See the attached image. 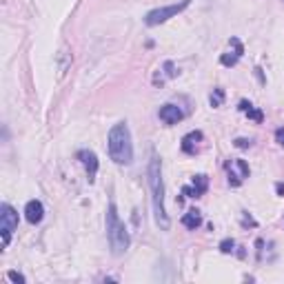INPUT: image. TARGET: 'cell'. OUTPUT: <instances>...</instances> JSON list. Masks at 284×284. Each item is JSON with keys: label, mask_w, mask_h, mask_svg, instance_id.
Wrapping results in <instances>:
<instances>
[{"label": "cell", "mask_w": 284, "mask_h": 284, "mask_svg": "<svg viewBox=\"0 0 284 284\" xmlns=\"http://www.w3.org/2000/svg\"><path fill=\"white\" fill-rule=\"evenodd\" d=\"M231 47H233V51H226V54H222V58H220V63L224 65V67H235L238 60L242 58V54H244V47L238 38H231Z\"/></svg>", "instance_id": "52a82bcc"}, {"label": "cell", "mask_w": 284, "mask_h": 284, "mask_svg": "<svg viewBox=\"0 0 284 284\" xmlns=\"http://www.w3.org/2000/svg\"><path fill=\"white\" fill-rule=\"evenodd\" d=\"M207 189H209V180L207 176H193V184L191 187H184L182 189V196H189V198H200L207 193Z\"/></svg>", "instance_id": "ba28073f"}, {"label": "cell", "mask_w": 284, "mask_h": 284, "mask_svg": "<svg viewBox=\"0 0 284 284\" xmlns=\"http://www.w3.org/2000/svg\"><path fill=\"white\" fill-rule=\"evenodd\" d=\"M109 155L116 164H131L134 162V142H131V131L127 127V122H118L111 127L107 138Z\"/></svg>", "instance_id": "7a4b0ae2"}, {"label": "cell", "mask_w": 284, "mask_h": 284, "mask_svg": "<svg viewBox=\"0 0 284 284\" xmlns=\"http://www.w3.org/2000/svg\"><path fill=\"white\" fill-rule=\"evenodd\" d=\"M107 238H109V244H111L113 255H122L131 244L129 233H127V226L122 224V220H120V215H118V209H116L113 202L107 209Z\"/></svg>", "instance_id": "3957f363"}, {"label": "cell", "mask_w": 284, "mask_h": 284, "mask_svg": "<svg viewBox=\"0 0 284 284\" xmlns=\"http://www.w3.org/2000/svg\"><path fill=\"white\" fill-rule=\"evenodd\" d=\"M162 69H164V73H167L169 78H173V75L178 73V71H176V67H173V63H171V60H167V63L162 65Z\"/></svg>", "instance_id": "2e32d148"}, {"label": "cell", "mask_w": 284, "mask_h": 284, "mask_svg": "<svg viewBox=\"0 0 284 284\" xmlns=\"http://www.w3.org/2000/svg\"><path fill=\"white\" fill-rule=\"evenodd\" d=\"M18 229V213L11 205L4 202L0 207V233H2V247H9V240H11V233Z\"/></svg>", "instance_id": "5b68a950"}, {"label": "cell", "mask_w": 284, "mask_h": 284, "mask_svg": "<svg viewBox=\"0 0 284 284\" xmlns=\"http://www.w3.org/2000/svg\"><path fill=\"white\" fill-rule=\"evenodd\" d=\"M202 140V131H191L182 138V151L189 155H193L198 151V142Z\"/></svg>", "instance_id": "8fae6325"}, {"label": "cell", "mask_w": 284, "mask_h": 284, "mask_svg": "<svg viewBox=\"0 0 284 284\" xmlns=\"http://www.w3.org/2000/svg\"><path fill=\"white\" fill-rule=\"evenodd\" d=\"M7 278H9L11 282H25V276H22V273H18V271H9Z\"/></svg>", "instance_id": "e0dca14e"}, {"label": "cell", "mask_w": 284, "mask_h": 284, "mask_svg": "<svg viewBox=\"0 0 284 284\" xmlns=\"http://www.w3.org/2000/svg\"><path fill=\"white\" fill-rule=\"evenodd\" d=\"M209 100H211V107H220L222 102H224V89H222V87H215Z\"/></svg>", "instance_id": "5bb4252c"}, {"label": "cell", "mask_w": 284, "mask_h": 284, "mask_svg": "<svg viewBox=\"0 0 284 284\" xmlns=\"http://www.w3.org/2000/svg\"><path fill=\"white\" fill-rule=\"evenodd\" d=\"M146 178H149V189H151V200H153V213H155V224L162 231H169L171 220L164 209V182H162V162H160L158 153H151L149 169H146Z\"/></svg>", "instance_id": "6da1fadb"}, {"label": "cell", "mask_w": 284, "mask_h": 284, "mask_svg": "<svg viewBox=\"0 0 284 284\" xmlns=\"http://www.w3.org/2000/svg\"><path fill=\"white\" fill-rule=\"evenodd\" d=\"M158 116H160V120H162L164 125H178V122L184 118V113L178 105H164V107H160Z\"/></svg>", "instance_id": "9c48e42d"}, {"label": "cell", "mask_w": 284, "mask_h": 284, "mask_svg": "<svg viewBox=\"0 0 284 284\" xmlns=\"http://www.w3.org/2000/svg\"><path fill=\"white\" fill-rule=\"evenodd\" d=\"M251 144H253V142L247 140V138H238V140H235V146H238V149H249Z\"/></svg>", "instance_id": "ac0fdd59"}, {"label": "cell", "mask_w": 284, "mask_h": 284, "mask_svg": "<svg viewBox=\"0 0 284 284\" xmlns=\"http://www.w3.org/2000/svg\"><path fill=\"white\" fill-rule=\"evenodd\" d=\"M276 191L280 193V196H284V184H282V182H278V184H276Z\"/></svg>", "instance_id": "ffe728a7"}, {"label": "cell", "mask_w": 284, "mask_h": 284, "mask_svg": "<svg viewBox=\"0 0 284 284\" xmlns=\"http://www.w3.org/2000/svg\"><path fill=\"white\" fill-rule=\"evenodd\" d=\"M191 4V0H180L176 4H169V7H158V9H151L149 13L144 16V25L146 27H155V25H162V22H167L169 18L178 16V13H182L184 9Z\"/></svg>", "instance_id": "277c9868"}, {"label": "cell", "mask_w": 284, "mask_h": 284, "mask_svg": "<svg viewBox=\"0 0 284 284\" xmlns=\"http://www.w3.org/2000/svg\"><path fill=\"white\" fill-rule=\"evenodd\" d=\"M78 158H80V162L84 164V169H87V180H89V182H93V180H96V173H98V158H96V153H93V151L82 149V151H78Z\"/></svg>", "instance_id": "8992f818"}, {"label": "cell", "mask_w": 284, "mask_h": 284, "mask_svg": "<svg viewBox=\"0 0 284 284\" xmlns=\"http://www.w3.org/2000/svg\"><path fill=\"white\" fill-rule=\"evenodd\" d=\"M238 109H240L242 113H247L251 120H255V122H262V120H264V113L260 111V109H255V107L251 105V102H247V100L240 102V107H238Z\"/></svg>", "instance_id": "4fadbf2b"}, {"label": "cell", "mask_w": 284, "mask_h": 284, "mask_svg": "<svg viewBox=\"0 0 284 284\" xmlns=\"http://www.w3.org/2000/svg\"><path fill=\"white\" fill-rule=\"evenodd\" d=\"M25 217L27 222H31V224H38V222H42V217H45V207H42L40 200H29L25 205Z\"/></svg>", "instance_id": "30bf717a"}, {"label": "cell", "mask_w": 284, "mask_h": 284, "mask_svg": "<svg viewBox=\"0 0 284 284\" xmlns=\"http://www.w3.org/2000/svg\"><path fill=\"white\" fill-rule=\"evenodd\" d=\"M276 136H278V142H280V146H284V129H278Z\"/></svg>", "instance_id": "d6986e66"}, {"label": "cell", "mask_w": 284, "mask_h": 284, "mask_svg": "<svg viewBox=\"0 0 284 284\" xmlns=\"http://www.w3.org/2000/svg\"><path fill=\"white\" fill-rule=\"evenodd\" d=\"M220 251H222V253H233V251H235V242H233V240H229V238L222 240V242H220Z\"/></svg>", "instance_id": "9a60e30c"}, {"label": "cell", "mask_w": 284, "mask_h": 284, "mask_svg": "<svg viewBox=\"0 0 284 284\" xmlns=\"http://www.w3.org/2000/svg\"><path fill=\"white\" fill-rule=\"evenodd\" d=\"M282 2H284V0H282Z\"/></svg>", "instance_id": "44dd1931"}, {"label": "cell", "mask_w": 284, "mask_h": 284, "mask_svg": "<svg viewBox=\"0 0 284 284\" xmlns=\"http://www.w3.org/2000/svg\"><path fill=\"white\" fill-rule=\"evenodd\" d=\"M182 224L187 226L189 231H196L198 226L202 224V213L198 211V209H191V211H187V213H184V215H182Z\"/></svg>", "instance_id": "7c38bea8"}]
</instances>
